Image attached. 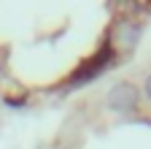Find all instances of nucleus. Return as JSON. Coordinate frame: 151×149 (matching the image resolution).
I'll return each instance as SVG.
<instances>
[{
  "instance_id": "3",
  "label": "nucleus",
  "mask_w": 151,
  "mask_h": 149,
  "mask_svg": "<svg viewBox=\"0 0 151 149\" xmlns=\"http://www.w3.org/2000/svg\"><path fill=\"white\" fill-rule=\"evenodd\" d=\"M54 149H68V146H54Z\"/></svg>"
},
{
  "instance_id": "2",
  "label": "nucleus",
  "mask_w": 151,
  "mask_h": 149,
  "mask_svg": "<svg viewBox=\"0 0 151 149\" xmlns=\"http://www.w3.org/2000/svg\"><path fill=\"white\" fill-rule=\"evenodd\" d=\"M143 92H146V98L151 100V73L146 76V81H143Z\"/></svg>"
},
{
  "instance_id": "1",
  "label": "nucleus",
  "mask_w": 151,
  "mask_h": 149,
  "mask_svg": "<svg viewBox=\"0 0 151 149\" xmlns=\"http://www.w3.org/2000/svg\"><path fill=\"white\" fill-rule=\"evenodd\" d=\"M138 100H140V89L132 84V81H116L108 95H105V106L116 114H129V111L138 108Z\"/></svg>"
}]
</instances>
